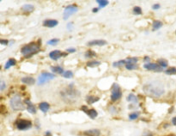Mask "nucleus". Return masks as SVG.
I'll use <instances>...</instances> for the list:
<instances>
[{
  "label": "nucleus",
  "mask_w": 176,
  "mask_h": 136,
  "mask_svg": "<svg viewBox=\"0 0 176 136\" xmlns=\"http://www.w3.org/2000/svg\"><path fill=\"white\" fill-rule=\"evenodd\" d=\"M16 64H17V60H16L15 59L11 58V59H10V60L6 62L5 66H4V69L7 70V69L10 68L11 67H13V66H16Z\"/></svg>",
  "instance_id": "nucleus-17"
},
{
  "label": "nucleus",
  "mask_w": 176,
  "mask_h": 136,
  "mask_svg": "<svg viewBox=\"0 0 176 136\" xmlns=\"http://www.w3.org/2000/svg\"><path fill=\"white\" fill-rule=\"evenodd\" d=\"M85 56H86V58H92V57L96 56V54H95V53H94L93 51H92V50H89V51H87V52L86 53Z\"/></svg>",
  "instance_id": "nucleus-32"
},
{
  "label": "nucleus",
  "mask_w": 176,
  "mask_h": 136,
  "mask_svg": "<svg viewBox=\"0 0 176 136\" xmlns=\"http://www.w3.org/2000/svg\"><path fill=\"white\" fill-rule=\"evenodd\" d=\"M99 100V98L94 97V96H88L86 97V102H88L89 104H92L94 102H98Z\"/></svg>",
  "instance_id": "nucleus-20"
},
{
  "label": "nucleus",
  "mask_w": 176,
  "mask_h": 136,
  "mask_svg": "<svg viewBox=\"0 0 176 136\" xmlns=\"http://www.w3.org/2000/svg\"><path fill=\"white\" fill-rule=\"evenodd\" d=\"M27 110L30 113V114H35L36 113V108L35 107V105L30 104L27 106Z\"/></svg>",
  "instance_id": "nucleus-26"
},
{
  "label": "nucleus",
  "mask_w": 176,
  "mask_h": 136,
  "mask_svg": "<svg viewBox=\"0 0 176 136\" xmlns=\"http://www.w3.org/2000/svg\"><path fill=\"white\" fill-rule=\"evenodd\" d=\"M43 25L48 28H54L58 25V21L54 19H48L43 22Z\"/></svg>",
  "instance_id": "nucleus-12"
},
{
  "label": "nucleus",
  "mask_w": 176,
  "mask_h": 136,
  "mask_svg": "<svg viewBox=\"0 0 176 136\" xmlns=\"http://www.w3.org/2000/svg\"><path fill=\"white\" fill-rule=\"evenodd\" d=\"M133 13L135 14V15H141V9L139 7V6H136V7H134V9H133Z\"/></svg>",
  "instance_id": "nucleus-34"
},
{
  "label": "nucleus",
  "mask_w": 176,
  "mask_h": 136,
  "mask_svg": "<svg viewBox=\"0 0 176 136\" xmlns=\"http://www.w3.org/2000/svg\"><path fill=\"white\" fill-rule=\"evenodd\" d=\"M62 53L59 50H54L52 52H50L49 54V57L53 60H59L61 56H62Z\"/></svg>",
  "instance_id": "nucleus-11"
},
{
  "label": "nucleus",
  "mask_w": 176,
  "mask_h": 136,
  "mask_svg": "<svg viewBox=\"0 0 176 136\" xmlns=\"http://www.w3.org/2000/svg\"><path fill=\"white\" fill-rule=\"evenodd\" d=\"M0 43H1L2 45H8L9 41H8L7 40H0Z\"/></svg>",
  "instance_id": "nucleus-38"
},
{
  "label": "nucleus",
  "mask_w": 176,
  "mask_h": 136,
  "mask_svg": "<svg viewBox=\"0 0 176 136\" xmlns=\"http://www.w3.org/2000/svg\"><path fill=\"white\" fill-rule=\"evenodd\" d=\"M97 3H98L100 7H102V8L106 7V5L109 4V1H107V0H97Z\"/></svg>",
  "instance_id": "nucleus-28"
},
{
  "label": "nucleus",
  "mask_w": 176,
  "mask_h": 136,
  "mask_svg": "<svg viewBox=\"0 0 176 136\" xmlns=\"http://www.w3.org/2000/svg\"><path fill=\"white\" fill-rule=\"evenodd\" d=\"M127 101L131 102H135V103H137V102H138V98H137L134 94H130V95L127 97Z\"/></svg>",
  "instance_id": "nucleus-23"
},
{
  "label": "nucleus",
  "mask_w": 176,
  "mask_h": 136,
  "mask_svg": "<svg viewBox=\"0 0 176 136\" xmlns=\"http://www.w3.org/2000/svg\"><path fill=\"white\" fill-rule=\"evenodd\" d=\"M123 65H126L125 64V60H119V61H117V62H114L113 63V67H122Z\"/></svg>",
  "instance_id": "nucleus-30"
},
{
  "label": "nucleus",
  "mask_w": 176,
  "mask_h": 136,
  "mask_svg": "<svg viewBox=\"0 0 176 136\" xmlns=\"http://www.w3.org/2000/svg\"><path fill=\"white\" fill-rule=\"evenodd\" d=\"M39 109H40L43 113H47V112L49 110V109H50V105H49V103H48V102H42L39 104Z\"/></svg>",
  "instance_id": "nucleus-14"
},
{
  "label": "nucleus",
  "mask_w": 176,
  "mask_h": 136,
  "mask_svg": "<svg viewBox=\"0 0 176 136\" xmlns=\"http://www.w3.org/2000/svg\"><path fill=\"white\" fill-rule=\"evenodd\" d=\"M125 68L127 70H136V69H138V66L137 64H128V65H125Z\"/></svg>",
  "instance_id": "nucleus-31"
},
{
  "label": "nucleus",
  "mask_w": 176,
  "mask_h": 136,
  "mask_svg": "<svg viewBox=\"0 0 176 136\" xmlns=\"http://www.w3.org/2000/svg\"><path fill=\"white\" fill-rule=\"evenodd\" d=\"M142 91L145 94L152 98H160L165 92L163 86L156 83H148L144 84L142 87Z\"/></svg>",
  "instance_id": "nucleus-1"
},
{
  "label": "nucleus",
  "mask_w": 176,
  "mask_h": 136,
  "mask_svg": "<svg viewBox=\"0 0 176 136\" xmlns=\"http://www.w3.org/2000/svg\"><path fill=\"white\" fill-rule=\"evenodd\" d=\"M107 44V41L105 40H92L87 42V46H105Z\"/></svg>",
  "instance_id": "nucleus-10"
},
{
  "label": "nucleus",
  "mask_w": 176,
  "mask_h": 136,
  "mask_svg": "<svg viewBox=\"0 0 176 136\" xmlns=\"http://www.w3.org/2000/svg\"><path fill=\"white\" fill-rule=\"evenodd\" d=\"M24 102H25V103H26L27 105H30V104H32V103H31V102H30V101L29 99H25Z\"/></svg>",
  "instance_id": "nucleus-41"
},
{
  "label": "nucleus",
  "mask_w": 176,
  "mask_h": 136,
  "mask_svg": "<svg viewBox=\"0 0 176 136\" xmlns=\"http://www.w3.org/2000/svg\"><path fill=\"white\" fill-rule=\"evenodd\" d=\"M149 60H150L149 57H148V56H145V57H144V61H147V62H148V61H149Z\"/></svg>",
  "instance_id": "nucleus-44"
},
{
  "label": "nucleus",
  "mask_w": 176,
  "mask_h": 136,
  "mask_svg": "<svg viewBox=\"0 0 176 136\" xmlns=\"http://www.w3.org/2000/svg\"><path fill=\"white\" fill-rule=\"evenodd\" d=\"M72 23H68V29H69L70 30L71 28H72Z\"/></svg>",
  "instance_id": "nucleus-46"
},
{
  "label": "nucleus",
  "mask_w": 176,
  "mask_h": 136,
  "mask_svg": "<svg viewBox=\"0 0 176 136\" xmlns=\"http://www.w3.org/2000/svg\"><path fill=\"white\" fill-rule=\"evenodd\" d=\"M139 116V113L138 112H134V113H131L129 115V118L130 120H136L137 118H138Z\"/></svg>",
  "instance_id": "nucleus-33"
},
{
  "label": "nucleus",
  "mask_w": 176,
  "mask_h": 136,
  "mask_svg": "<svg viewBox=\"0 0 176 136\" xmlns=\"http://www.w3.org/2000/svg\"><path fill=\"white\" fill-rule=\"evenodd\" d=\"M81 109H82L84 112H86V111L88 110V108H87L86 106H82V107H81Z\"/></svg>",
  "instance_id": "nucleus-40"
},
{
  "label": "nucleus",
  "mask_w": 176,
  "mask_h": 136,
  "mask_svg": "<svg viewBox=\"0 0 176 136\" xmlns=\"http://www.w3.org/2000/svg\"><path fill=\"white\" fill-rule=\"evenodd\" d=\"M63 77L64 78H72V76H73V73H72V71H64L63 72Z\"/></svg>",
  "instance_id": "nucleus-29"
},
{
  "label": "nucleus",
  "mask_w": 176,
  "mask_h": 136,
  "mask_svg": "<svg viewBox=\"0 0 176 136\" xmlns=\"http://www.w3.org/2000/svg\"><path fill=\"white\" fill-rule=\"evenodd\" d=\"M143 136H153V135H152V134H148V135H143Z\"/></svg>",
  "instance_id": "nucleus-47"
},
{
  "label": "nucleus",
  "mask_w": 176,
  "mask_h": 136,
  "mask_svg": "<svg viewBox=\"0 0 176 136\" xmlns=\"http://www.w3.org/2000/svg\"><path fill=\"white\" fill-rule=\"evenodd\" d=\"M98 11H99V9H98V8H94V9H92V12L95 13V12H98Z\"/></svg>",
  "instance_id": "nucleus-45"
},
{
  "label": "nucleus",
  "mask_w": 176,
  "mask_h": 136,
  "mask_svg": "<svg viewBox=\"0 0 176 136\" xmlns=\"http://www.w3.org/2000/svg\"><path fill=\"white\" fill-rule=\"evenodd\" d=\"M121 97H122V92H121L119 85L117 84H114L112 86V91H111V96H110L111 101L115 102V101L118 100Z\"/></svg>",
  "instance_id": "nucleus-7"
},
{
  "label": "nucleus",
  "mask_w": 176,
  "mask_h": 136,
  "mask_svg": "<svg viewBox=\"0 0 176 136\" xmlns=\"http://www.w3.org/2000/svg\"><path fill=\"white\" fill-rule=\"evenodd\" d=\"M45 136H52V134H51V132L48 131V132L45 133Z\"/></svg>",
  "instance_id": "nucleus-43"
},
{
  "label": "nucleus",
  "mask_w": 176,
  "mask_h": 136,
  "mask_svg": "<svg viewBox=\"0 0 176 136\" xmlns=\"http://www.w3.org/2000/svg\"><path fill=\"white\" fill-rule=\"evenodd\" d=\"M157 64L162 68L167 67L168 65V61H167L166 60H164V59H160V60H157Z\"/></svg>",
  "instance_id": "nucleus-22"
},
{
  "label": "nucleus",
  "mask_w": 176,
  "mask_h": 136,
  "mask_svg": "<svg viewBox=\"0 0 176 136\" xmlns=\"http://www.w3.org/2000/svg\"><path fill=\"white\" fill-rule=\"evenodd\" d=\"M16 126L19 130H27L32 127V122L29 120L20 119V120H17V122H16Z\"/></svg>",
  "instance_id": "nucleus-5"
},
{
  "label": "nucleus",
  "mask_w": 176,
  "mask_h": 136,
  "mask_svg": "<svg viewBox=\"0 0 176 136\" xmlns=\"http://www.w3.org/2000/svg\"><path fill=\"white\" fill-rule=\"evenodd\" d=\"M10 107L13 110L18 111L24 109V104L21 99V97L19 95H15L10 101Z\"/></svg>",
  "instance_id": "nucleus-4"
},
{
  "label": "nucleus",
  "mask_w": 176,
  "mask_h": 136,
  "mask_svg": "<svg viewBox=\"0 0 176 136\" xmlns=\"http://www.w3.org/2000/svg\"><path fill=\"white\" fill-rule=\"evenodd\" d=\"M79 8L76 4H71L66 7L65 10H64V13H63V18L64 20H67L70 16H72V14L76 13L78 11Z\"/></svg>",
  "instance_id": "nucleus-8"
},
{
  "label": "nucleus",
  "mask_w": 176,
  "mask_h": 136,
  "mask_svg": "<svg viewBox=\"0 0 176 136\" xmlns=\"http://www.w3.org/2000/svg\"><path fill=\"white\" fill-rule=\"evenodd\" d=\"M55 78V75L54 73H50V72H41V74L39 76L38 78V84H45L46 82L49 81V80H52Z\"/></svg>",
  "instance_id": "nucleus-6"
},
{
  "label": "nucleus",
  "mask_w": 176,
  "mask_h": 136,
  "mask_svg": "<svg viewBox=\"0 0 176 136\" xmlns=\"http://www.w3.org/2000/svg\"><path fill=\"white\" fill-rule=\"evenodd\" d=\"M138 61L137 58H128L125 60V64H137V62Z\"/></svg>",
  "instance_id": "nucleus-25"
},
{
  "label": "nucleus",
  "mask_w": 176,
  "mask_h": 136,
  "mask_svg": "<svg viewBox=\"0 0 176 136\" xmlns=\"http://www.w3.org/2000/svg\"><path fill=\"white\" fill-rule=\"evenodd\" d=\"M143 67L148 71H162L163 68H162L157 63H148L143 65Z\"/></svg>",
  "instance_id": "nucleus-9"
},
{
  "label": "nucleus",
  "mask_w": 176,
  "mask_h": 136,
  "mask_svg": "<svg viewBox=\"0 0 176 136\" xmlns=\"http://www.w3.org/2000/svg\"><path fill=\"white\" fill-rule=\"evenodd\" d=\"M0 70H1V66H0Z\"/></svg>",
  "instance_id": "nucleus-48"
},
{
  "label": "nucleus",
  "mask_w": 176,
  "mask_h": 136,
  "mask_svg": "<svg viewBox=\"0 0 176 136\" xmlns=\"http://www.w3.org/2000/svg\"><path fill=\"white\" fill-rule=\"evenodd\" d=\"M5 88H6V84H5V82L3 81V80H0V91H3Z\"/></svg>",
  "instance_id": "nucleus-36"
},
{
  "label": "nucleus",
  "mask_w": 176,
  "mask_h": 136,
  "mask_svg": "<svg viewBox=\"0 0 176 136\" xmlns=\"http://www.w3.org/2000/svg\"><path fill=\"white\" fill-rule=\"evenodd\" d=\"M99 65H100V62L98 60H92V61H89L86 63V66L89 67H98Z\"/></svg>",
  "instance_id": "nucleus-24"
},
{
  "label": "nucleus",
  "mask_w": 176,
  "mask_h": 136,
  "mask_svg": "<svg viewBox=\"0 0 176 136\" xmlns=\"http://www.w3.org/2000/svg\"><path fill=\"white\" fill-rule=\"evenodd\" d=\"M40 47H41V45L33 42V43L23 46L21 49V53L25 58H30L40 50Z\"/></svg>",
  "instance_id": "nucleus-3"
},
{
  "label": "nucleus",
  "mask_w": 176,
  "mask_h": 136,
  "mask_svg": "<svg viewBox=\"0 0 176 136\" xmlns=\"http://www.w3.org/2000/svg\"><path fill=\"white\" fill-rule=\"evenodd\" d=\"M22 82L25 84H28V85H31V84H34L35 82V78H31V77H24L22 78Z\"/></svg>",
  "instance_id": "nucleus-15"
},
{
  "label": "nucleus",
  "mask_w": 176,
  "mask_h": 136,
  "mask_svg": "<svg viewBox=\"0 0 176 136\" xmlns=\"http://www.w3.org/2000/svg\"><path fill=\"white\" fill-rule=\"evenodd\" d=\"M74 53V52H76V49L75 48H68V49H67V53Z\"/></svg>",
  "instance_id": "nucleus-39"
},
{
  "label": "nucleus",
  "mask_w": 176,
  "mask_h": 136,
  "mask_svg": "<svg viewBox=\"0 0 176 136\" xmlns=\"http://www.w3.org/2000/svg\"><path fill=\"white\" fill-rule=\"evenodd\" d=\"M61 96L65 102L72 103L78 101V99L80 97V93L78 90L74 89L72 87V84H71L67 89H65L63 91L61 92Z\"/></svg>",
  "instance_id": "nucleus-2"
},
{
  "label": "nucleus",
  "mask_w": 176,
  "mask_h": 136,
  "mask_svg": "<svg viewBox=\"0 0 176 136\" xmlns=\"http://www.w3.org/2000/svg\"><path fill=\"white\" fill-rule=\"evenodd\" d=\"M160 7H161V5H160L159 3H155V4H154V5L152 6V9H153V10H158Z\"/></svg>",
  "instance_id": "nucleus-37"
},
{
  "label": "nucleus",
  "mask_w": 176,
  "mask_h": 136,
  "mask_svg": "<svg viewBox=\"0 0 176 136\" xmlns=\"http://www.w3.org/2000/svg\"><path fill=\"white\" fill-rule=\"evenodd\" d=\"M165 73L168 74V75H174L176 74V68L175 67H170L168 69H167L165 71Z\"/></svg>",
  "instance_id": "nucleus-27"
},
{
  "label": "nucleus",
  "mask_w": 176,
  "mask_h": 136,
  "mask_svg": "<svg viewBox=\"0 0 176 136\" xmlns=\"http://www.w3.org/2000/svg\"><path fill=\"white\" fill-rule=\"evenodd\" d=\"M51 71L55 73H58V74H63L64 72V70L63 68L59 67V66H56V67H51Z\"/></svg>",
  "instance_id": "nucleus-21"
},
{
  "label": "nucleus",
  "mask_w": 176,
  "mask_h": 136,
  "mask_svg": "<svg viewBox=\"0 0 176 136\" xmlns=\"http://www.w3.org/2000/svg\"><path fill=\"white\" fill-rule=\"evenodd\" d=\"M86 114H87V115H88L89 117H91L92 119H95V118L98 116V112H97L95 109H88V110L86 111Z\"/></svg>",
  "instance_id": "nucleus-18"
},
{
  "label": "nucleus",
  "mask_w": 176,
  "mask_h": 136,
  "mask_svg": "<svg viewBox=\"0 0 176 136\" xmlns=\"http://www.w3.org/2000/svg\"><path fill=\"white\" fill-rule=\"evenodd\" d=\"M83 135L85 136H100V131L99 129H89L84 131Z\"/></svg>",
  "instance_id": "nucleus-13"
},
{
  "label": "nucleus",
  "mask_w": 176,
  "mask_h": 136,
  "mask_svg": "<svg viewBox=\"0 0 176 136\" xmlns=\"http://www.w3.org/2000/svg\"><path fill=\"white\" fill-rule=\"evenodd\" d=\"M172 123H173V125L176 126V116L175 117H174V118L172 119Z\"/></svg>",
  "instance_id": "nucleus-42"
},
{
  "label": "nucleus",
  "mask_w": 176,
  "mask_h": 136,
  "mask_svg": "<svg viewBox=\"0 0 176 136\" xmlns=\"http://www.w3.org/2000/svg\"><path fill=\"white\" fill-rule=\"evenodd\" d=\"M153 30H158L159 29H161L162 27V23L161 21H158V20H155L153 22Z\"/></svg>",
  "instance_id": "nucleus-19"
},
{
  "label": "nucleus",
  "mask_w": 176,
  "mask_h": 136,
  "mask_svg": "<svg viewBox=\"0 0 176 136\" xmlns=\"http://www.w3.org/2000/svg\"><path fill=\"white\" fill-rule=\"evenodd\" d=\"M34 10H35V7L32 4H30V3L24 4L22 7V10L24 11V12H32Z\"/></svg>",
  "instance_id": "nucleus-16"
},
{
  "label": "nucleus",
  "mask_w": 176,
  "mask_h": 136,
  "mask_svg": "<svg viewBox=\"0 0 176 136\" xmlns=\"http://www.w3.org/2000/svg\"><path fill=\"white\" fill-rule=\"evenodd\" d=\"M58 42H59V40H58V39H52V40H50V41H48V45L53 46V45L57 44Z\"/></svg>",
  "instance_id": "nucleus-35"
}]
</instances>
